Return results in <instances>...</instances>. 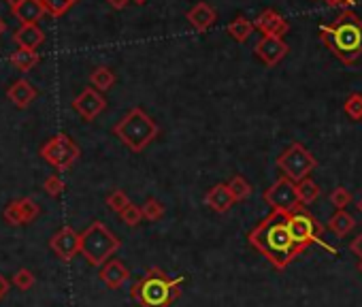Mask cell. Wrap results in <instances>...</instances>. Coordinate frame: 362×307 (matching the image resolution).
Listing matches in <instances>:
<instances>
[{"instance_id": "cell-1", "label": "cell", "mask_w": 362, "mask_h": 307, "mask_svg": "<svg viewBox=\"0 0 362 307\" xmlns=\"http://www.w3.org/2000/svg\"><path fill=\"white\" fill-rule=\"evenodd\" d=\"M247 242L279 271H283L303 252L294 244V239L290 235L286 212H271L265 220L252 228V233L247 235Z\"/></svg>"}, {"instance_id": "cell-2", "label": "cell", "mask_w": 362, "mask_h": 307, "mask_svg": "<svg viewBox=\"0 0 362 307\" xmlns=\"http://www.w3.org/2000/svg\"><path fill=\"white\" fill-rule=\"evenodd\" d=\"M320 41L343 64H354L362 56V19L349 9L341 11L320 28Z\"/></svg>"}, {"instance_id": "cell-3", "label": "cell", "mask_w": 362, "mask_h": 307, "mask_svg": "<svg viewBox=\"0 0 362 307\" xmlns=\"http://www.w3.org/2000/svg\"><path fill=\"white\" fill-rule=\"evenodd\" d=\"M181 284L183 278H169L162 269L151 267L133 284L130 297L141 307H169L179 299Z\"/></svg>"}, {"instance_id": "cell-4", "label": "cell", "mask_w": 362, "mask_h": 307, "mask_svg": "<svg viewBox=\"0 0 362 307\" xmlns=\"http://www.w3.org/2000/svg\"><path fill=\"white\" fill-rule=\"evenodd\" d=\"M113 134L130 152L141 154L151 141H156L160 128L141 107H133L113 126Z\"/></svg>"}, {"instance_id": "cell-5", "label": "cell", "mask_w": 362, "mask_h": 307, "mask_svg": "<svg viewBox=\"0 0 362 307\" xmlns=\"http://www.w3.org/2000/svg\"><path fill=\"white\" fill-rule=\"evenodd\" d=\"M122 242L103 224V222H92L81 233V256L92 267H103L111 256L120 250Z\"/></svg>"}, {"instance_id": "cell-6", "label": "cell", "mask_w": 362, "mask_h": 307, "mask_svg": "<svg viewBox=\"0 0 362 307\" xmlns=\"http://www.w3.org/2000/svg\"><path fill=\"white\" fill-rule=\"evenodd\" d=\"M277 166L281 168V173L286 178H290L292 182L299 184L311 175V171L318 166V160L303 143H292L290 148H286L279 154Z\"/></svg>"}, {"instance_id": "cell-7", "label": "cell", "mask_w": 362, "mask_h": 307, "mask_svg": "<svg viewBox=\"0 0 362 307\" xmlns=\"http://www.w3.org/2000/svg\"><path fill=\"white\" fill-rule=\"evenodd\" d=\"M288 228H290L294 244L301 250H307L311 244H322L320 237L324 233V224L318 222V218L311 216L305 207H299L296 212L288 214Z\"/></svg>"}, {"instance_id": "cell-8", "label": "cell", "mask_w": 362, "mask_h": 307, "mask_svg": "<svg viewBox=\"0 0 362 307\" xmlns=\"http://www.w3.org/2000/svg\"><path fill=\"white\" fill-rule=\"evenodd\" d=\"M41 156L58 171H69L81 156L79 145L69 134H56L41 148Z\"/></svg>"}, {"instance_id": "cell-9", "label": "cell", "mask_w": 362, "mask_h": 307, "mask_svg": "<svg viewBox=\"0 0 362 307\" xmlns=\"http://www.w3.org/2000/svg\"><path fill=\"white\" fill-rule=\"evenodd\" d=\"M265 203L273 212H296L299 207H303L299 200V192H296V182H292L290 178H279L275 184H271L265 192Z\"/></svg>"}, {"instance_id": "cell-10", "label": "cell", "mask_w": 362, "mask_h": 307, "mask_svg": "<svg viewBox=\"0 0 362 307\" xmlns=\"http://www.w3.org/2000/svg\"><path fill=\"white\" fill-rule=\"evenodd\" d=\"M49 248L54 250V254L69 262L73 260L77 254H81V233H77L71 226H62L51 239H49Z\"/></svg>"}, {"instance_id": "cell-11", "label": "cell", "mask_w": 362, "mask_h": 307, "mask_svg": "<svg viewBox=\"0 0 362 307\" xmlns=\"http://www.w3.org/2000/svg\"><path fill=\"white\" fill-rule=\"evenodd\" d=\"M107 107V98L103 96V92H98L96 88H85L75 100H73V109L85 120L92 122L101 116Z\"/></svg>"}, {"instance_id": "cell-12", "label": "cell", "mask_w": 362, "mask_h": 307, "mask_svg": "<svg viewBox=\"0 0 362 307\" xmlns=\"http://www.w3.org/2000/svg\"><path fill=\"white\" fill-rule=\"evenodd\" d=\"M256 56L265 62L269 68H273L275 64H279L286 54H288V43L283 39H277V37H262L256 47H254Z\"/></svg>"}, {"instance_id": "cell-13", "label": "cell", "mask_w": 362, "mask_h": 307, "mask_svg": "<svg viewBox=\"0 0 362 307\" xmlns=\"http://www.w3.org/2000/svg\"><path fill=\"white\" fill-rule=\"evenodd\" d=\"M254 26L262 32V37H277V39H283V34L288 32V22L283 15H279L275 9H267L262 11L256 19H254Z\"/></svg>"}, {"instance_id": "cell-14", "label": "cell", "mask_w": 362, "mask_h": 307, "mask_svg": "<svg viewBox=\"0 0 362 307\" xmlns=\"http://www.w3.org/2000/svg\"><path fill=\"white\" fill-rule=\"evenodd\" d=\"M98 276H101L105 286H109L111 290H117V288H122L130 280V271H128V267L122 260L111 258V260H107L101 267V273H98Z\"/></svg>"}, {"instance_id": "cell-15", "label": "cell", "mask_w": 362, "mask_h": 307, "mask_svg": "<svg viewBox=\"0 0 362 307\" xmlns=\"http://www.w3.org/2000/svg\"><path fill=\"white\" fill-rule=\"evenodd\" d=\"M186 17H188L190 26H192L196 32H207V30L215 24L217 13H215V9H213L209 3H196V5L186 13Z\"/></svg>"}, {"instance_id": "cell-16", "label": "cell", "mask_w": 362, "mask_h": 307, "mask_svg": "<svg viewBox=\"0 0 362 307\" xmlns=\"http://www.w3.org/2000/svg\"><path fill=\"white\" fill-rule=\"evenodd\" d=\"M205 203L209 205L215 214H226V212H230V207H233L237 200H235L233 192H230L228 184H215L205 194Z\"/></svg>"}, {"instance_id": "cell-17", "label": "cell", "mask_w": 362, "mask_h": 307, "mask_svg": "<svg viewBox=\"0 0 362 307\" xmlns=\"http://www.w3.org/2000/svg\"><path fill=\"white\" fill-rule=\"evenodd\" d=\"M11 11H13V15L22 24H39L47 15V9L43 5V0H24V3H19Z\"/></svg>"}, {"instance_id": "cell-18", "label": "cell", "mask_w": 362, "mask_h": 307, "mask_svg": "<svg viewBox=\"0 0 362 307\" xmlns=\"http://www.w3.org/2000/svg\"><path fill=\"white\" fill-rule=\"evenodd\" d=\"M7 96H9V100L13 102L15 107H19V109H26L32 100L37 98V88L32 86L28 79H17L9 90H7Z\"/></svg>"}, {"instance_id": "cell-19", "label": "cell", "mask_w": 362, "mask_h": 307, "mask_svg": "<svg viewBox=\"0 0 362 307\" xmlns=\"http://www.w3.org/2000/svg\"><path fill=\"white\" fill-rule=\"evenodd\" d=\"M45 41V32L37 24H22L15 30V43L24 49H37Z\"/></svg>"}, {"instance_id": "cell-20", "label": "cell", "mask_w": 362, "mask_h": 307, "mask_svg": "<svg viewBox=\"0 0 362 307\" xmlns=\"http://www.w3.org/2000/svg\"><path fill=\"white\" fill-rule=\"evenodd\" d=\"M326 226L331 228L337 237H345V235H349V233L356 228V220H354V216L347 214L345 210H337V212L331 216V220L326 222Z\"/></svg>"}, {"instance_id": "cell-21", "label": "cell", "mask_w": 362, "mask_h": 307, "mask_svg": "<svg viewBox=\"0 0 362 307\" xmlns=\"http://www.w3.org/2000/svg\"><path fill=\"white\" fill-rule=\"evenodd\" d=\"M90 84L98 92H107L115 86V73L107 66H96L94 71L90 73Z\"/></svg>"}, {"instance_id": "cell-22", "label": "cell", "mask_w": 362, "mask_h": 307, "mask_svg": "<svg viewBox=\"0 0 362 307\" xmlns=\"http://www.w3.org/2000/svg\"><path fill=\"white\" fill-rule=\"evenodd\" d=\"M11 64L17 68V71L28 73V71H32V68H35V66L39 64V54H37L35 49H24V47H19L17 52L11 54Z\"/></svg>"}, {"instance_id": "cell-23", "label": "cell", "mask_w": 362, "mask_h": 307, "mask_svg": "<svg viewBox=\"0 0 362 307\" xmlns=\"http://www.w3.org/2000/svg\"><path fill=\"white\" fill-rule=\"evenodd\" d=\"M254 22H249L247 17H243V15H239V17H235L233 22L228 24V34L230 37H233L237 43H245L247 39H249V34L254 32Z\"/></svg>"}, {"instance_id": "cell-24", "label": "cell", "mask_w": 362, "mask_h": 307, "mask_svg": "<svg viewBox=\"0 0 362 307\" xmlns=\"http://www.w3.org/2000/svg\"><path fill=\"white\" fill-rule=\"evenodd\" d=\"M296 192H299V200H301L303 207H305V205L315 203V200L320 198V194H322L320 186H318L311 178H307V180H303V182L296 184Z\"/></svg>"}, {"instance_id": "cell-25", "label": "cell", "mask_w": 362, "mask_h": 307, "mask_svg": "<svg viewBox=\"0 0 362 307\" xmlns=\"http://www.w3.org/2000/svg\"><path fill=\"white\" fill-rule=\"evenodd\" d=\"M228 188H230V192H233V196H235L237 203L239 200H247L252 196V192H254L252 184L243 175H235L233 180L228 182Z\"/></svg>"}, {"instance_id": "cell-26", "label": "cell", "mask_w": 362, "mask_h": 307, "mask_svg": "<svg viewBox=\"0 0 362 307\" xmlns=\"http://www.w3.org/2000/svg\"><path fill=\"white\" fill-rule=\"evenodd\" d=\"M343 111L349 120L360 122L362 120V94L360 92H352L345 102H343Z\"/></svg>"}, {"instance_id": "cell-27", "label": "cell", "mask_w": 362, "mask_h": 307, "mask_svg": "<svg viewBox=\"0 0 362 307\" xmlns=\"http://www.w3.org/2000/svg\"><path fill=\"white\" fill-rule=\"evenodd\" d=\"M141 212H143V218L149 220V222H158L164 218V214H167V210H164V205L156 198H147L143 205H141Z\"/></svg>"}, {"instance_id": "cell-28", "label": "cell", "mask_w": 362, "mask_h": 307, "mask_svg": "<svg viewBox=\"0 0 362 307\" xmlns=\"http://www.w3.org/2000/svg\"><path fill=\"white\" fill-rule=\"evenodd\" d=\"M19 200V212H22V218H24V224H30V222H35L37 218H39V214H41V210H39V205L32 200V198H28V196H24V198H17Z\"/></svg>"}, {"instance_id": "cell-29", "label": "cell", "mask_w": 362, "mask_h": 307, "mask_svg": "<svg viewBox=\"0 0 362 307\" xmlns=\"http://www.w3.org/2000/svg\"><path fill=\"white\" fill-rule=\"evenodd\" d=\"M120 218H122V222H124L126 226H139V224L145 220L141 207H139V205H135V203H130L128 207L120 214Z\"/></svg>"}, {"instance_id": "cell-30", "label": "cell", "mask_w": 362, "mask_h": 307, "mask_svg": "<svg viewBox=\"0 0 362 307\" xmlns=\"http://www.w3.org/2000/svg\"><path fill=\"white\" fill-rule=\"evenodd\" d=\"M107 205H109L111 212L122 214V212L128 207V205H130V198H128V194H126L124 190H113V192H109V196H107Z\"/></svg>"}, {"instance_id": "cell-31", "label": "cell", "mask_w": 362, "mask_h": 307, "mask_svg": "<svg viewBox=\"0 0 362 307\" xmlns=\"http://www.w3.org/2000/svg\"><path fill=\"white\" fill-rule=\"evenodd\" d=\"M75 3H77V0H43V5H45V9H47V13L54 15V17L64 15Z\"/></svg>"}, {"instance_id": "cell-32", "label": "cell", "mask_w": 362, "mask_h": 307, "mask_svg": "<svg viewBox=\"0 0 362 307\" xmlns=\"http://www.w3.org/2000/svg\"><path fill=\"white\" fill-rule=\"evenodd\" d=\"M352 200H354L352 192H349L347 188H343V186H337V188L331 192V203L335 205L337 210H345L347 205H352Z\"/></svg>"}, {"instance_id": "cell-33", "label": "cell", "mask_w": 362, "mask_h": 307, "mask_svg": "<svg viewBox=\"0 0 362 307\" xmlns=\"http://www.w3.org/2000/svg\"><path fill=\"white\" fill-rule=\"evenodd\" d=\"M35 273L28 271V269H19L15 276H13V286H17L19 290H30L35 286Z\"/></svg>"}, {"instance_id": "cell-34", "label": "cell", "mask_w": 362, "mask_h": 307, "mask_svg": "<svg viewBox=\"0 0 362 307\" xmlns=\"http://www.w3.org/2000/svg\"><path fill=\"white\" fill-rule=\"evenodd\" d=\"M5 220L7 224L11 226H19L24 224V218H22V212H19V200H11L7 207H5Z\"/></svg>"}, {"instance_id": "cell-35", "label": "cell", "mask_w": 362, "mask_h": 307, "mask_svg": "<svg viewBox=\"0 0 362 307\" xmlns=\"http://www.w3.org/2000/svg\"><path fill=\"white\" fill-rule=\"evenodd\" d=\"M43 188H45V192H47L49 196H60L67 186H64V180H62L60 175H49V178L45 180Z\"/></svg>"}, {"instance_id": "cell-36", "label": "cell", "mask_w": 362, "mask_h": 307, "mask_svg": "<svg viewBox=\"0 0 362 307\" xmlns=\"http://www.w3.org/2000/svg\"><path fill=\"white\" fill-rule=\"evenodd\" d=\"M324 3L328 5V7H335V9H341V11H345V9H349V7H354L358 0H324Z\"/></svg>"}, {"instance_id": "cell-37", "label": "cell", "mask_w": 362, "mask_h": 307, "mask_svg": "<svg viewBox=\"0 0 362 307\" xmlns=\"http://www.w3.org/2000/svg\"><path fill=\"white\" fill-rule=\"evenodd\" d=\"M349 250H352V252H354V254H356L360 260H362V233H360V235L354 239L352 244H349Z\"/></svg>"}, {"instance_id": "cell-38", "label": "cell", "mask_w": 362, "mask_h": 307, "mask_svg": "<svg viewBox=\"0 0 362 307\" xmlns=\"http://www.w3.org/2000/svg\"><path fill=\"white\" fill-rule=\"evenodd\" d=\"M9 288H11L9 280H7L5 276H0V297H5V294L9 292Z\"/></svg>"}, {"instance_id": "cell-39", "label": "cell", "mask_w": 362, "mask_h": 307, "mask_svg": "<svg viewBox=\"0 0 362 307\" xmlns=\"http://www.w3.org/2000/svg\"><path fill=\"white\" fill-rule=\"evenodd\" d=\"M128 3H130V0H109V5H111L113 9H124Z\"/></svg>"}, {"instance_id": "cell-40", "label": "cell", "mask_w": 362, "mask_h": 307, "mask_svg": "<svg viewBox=\"0 0 362 307\" xmlns=\"http://www.w3.org/2000/svg\"><path fill=\"white\" fill-rule=\"evenodd\" d=\"M5 3H7V5H9L11 9H15V7H17L19 3H24V0H5Z\"/></svg>"}, {"instance_id": "cell-41", "label": "cell", "mask_w": 362, "mask_h": 307, "mask_svg": "<svg viewBox=\"0 0 362 307\" xmlns=\"http://www.w3.org/2000/svg\"><path fill=\"white\" fill-rule=\"evenodd\" d=\"M5 28H7V26H5V22H3V17H0V34H3V32H5Z\"/></svg>"}, {"instance_id": "cell-42", "label": "cell", "mask_w": 362, "mask_h": 307, "mask_svg": "<svg viewBox=\"0 0 362 307\" xmlns=\"http://www.w3.org/2000/svg\"><path fill=\"white\" fill-rule=\"evenodd\" d=\"M133 3H135V5H145L147 0H133Z\"/></svg>"}, {"instance_id": "cell-43", "label": "cell", "mask_w": 362, "mask_h": 307, "mask_svg": "<svg viewBox=\"0 0 362 307\" xmlns=\"http://www.w3.org/2000/svg\"><path fill=\"white\" fill-rule=\"evenodd\" d=\"M358 269H360V273H362V260L358 262Z\"/></svg>"}, {"instance_id": "cell-44", "label": "cell", "mask_w": 362, "mask_h": 307, "mask_svg": "<svg viewBox=\"0 0 362 307\" xmlns=\"http://www.w3.org/2000/svg\"><path fill=\"white\" fill-rule=\"evenodd\" d=\"M358 210H360V212H362V200H360V203H358Z\"/></svg>"}]
</instances>
